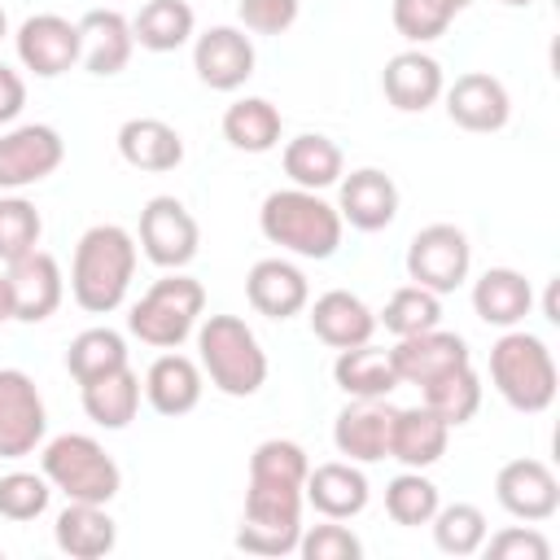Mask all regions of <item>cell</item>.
<instances>
[{"label":"cell","mask_w":560,"mask_h":560,"mask_svg":"<svg viewBox=\"0 0 560 560\" xmlns=\"http://www.w3.org/2000/svg\"><path fill=\"white\" fill-rule=\"evenodd\" d=\"M136 236L118 223H92L70 258V298L88 315H109L127 302L136 280Z\"/></svg>","instance_id":"cell-1"},{"label":"cell","mask_w":560,"mask_h":560,"mask_svg":"<svg viewBox=\"0 0 560 560\" xmlns=\"http://www.w3.org/2000/svg\"><path fill=\"white\" fill-rule=\"evenodd\" d=\"M258 228H262V236H267L271 245H280L284 254H293V258H315V262L332 258L337 245H341V232H346V223H341V214H337L332 201H324V197L311 192V188H293V184L262 197V206H258Z\"/></svg>","instance_id":"cell-2"},{"label":"cell","mask_w":560,"mask_h":560,"mask_svg":"<svg viewBox=\"0 0 560 560\" xmlns=\"http://www.w3.org/2000/svg\"><path fill=\"white\" fill-rule=\"evenodd\" d=\"M201 376L228 398H254L267 385V350L241 315H201L197 324Z\"/></svg>","instance_id":"cell-3"},{"label":"cell","mask_w":560,"mask_h":560,"mask_svg":"<svg viewBox=\"0 0 560 560\" xmlns=\"http://www.w3.org/2000/svg\"><path fill=\"white\" fill-rule=\"evenodd\" d=\"M490 385L512 411H525V416L547 411L560 389V372L547 341L538 332H525L521 324L503 328V337L490 346Z\"/></svg>","instance_id":"cell-4"},{"label":"cell","mask_w":560,"mask_h":560,"mask_svg":"<svg viewBox=\"0 0 560 560\" xmlns=\"http://www.w3.org/2000/svg\"><path fill=\"white\" fill-rule=\"evenodd\" d=\"M206 315V289L201 280L184 276V271H166L162 280H153L140 302H131L127 311V332L153 350H179L197 324Z\"/></svg>","instance_id":"cell-5"},{"label":"cell","mask_w":560,"mask_h":560,"mask_svg":"<svg viewBox=\"0 0 560 560\" xmlns=\"http://www.w3.org/2000/svg\"><path fill=\"white\" fill-rule=\"evenodd\" d=\"M39 472L74 503H105L122 490L118 459L92 433H57L39 451Z\"/></svg>","instance_id":"cell-6"},{"label":"cell","mask_w":560,"mask_h":560,"mask_svg":"<svg viewBox=\"0 0 560 560\" xmlns=\"http://www.w3.org/2000/svg\"><path fill=\"white\" fill-rule=\"evenodd\" d=\"M302 490L245 481V512L236 525V547L245 556H293L302 538Z\"/></svg>","instance_id":"cell-7"},{"label":"cell","mask_w":560,"mask_h":560,"mask_svg":"<svg viewBox=\"0 0 560 560\" xmlns=\"http://www.w3.org/2000/svg\"><path fill=\"white\" fill-rule=\"evenodd\" d=\"M136 245L140 254L162 267V271H184L192 258H197V245H201V228L192 219V210L171 197V192H158L144 201L140 210V232H136Z\"/></svg>","instance_id":"cell-8"},{"label":"cell","mask_w":560,"mask_h":560,"mask_svg":"<svg viewBox=\"0 0 560 560\" xmlns=\"http://www.w3.org/2000/svg\"><path fill=\"white\" fill-rule=\"evenodd\" d=\"M472 267V245L464 236V228L455 223H429L411 236L407 245V276L411 284L429 289V293H455L468 280Z\"/></svg>","instance_id":"cell-9"},{"label":"cell","mask_w":560,"mask_h":560,"mask_svg":"<svg viewBox=\"0 0 560 560\" xmlns=\"http://www.w3.org/2000/svg\"><path fill=\"white\" fill-rule=\"evenodd\" d=\"M66 162V140L48 122H22L0 131V192H22L48 179Z\"/></svg>","instance_id":"cell-10"},{"label":"cell","mask_w":560,"mask_h":560,"mask_svg":"<svg viewBox=\"0 0 560 560\" xmlns=\"http://www.w3.org/2000/svg\"><path fill=\"white\" fill-rule=\"evenodd\" d=\"M48 411L39 385L22 368H0V459H26L44 446Z\"/></svg>","instance_id":"cell-11"},{"label":"cell","mask_w":560,"mask_h":560,"mask_svg":"<svg viewBox=\"0 0 560 560\" xmlns=\"http://www.w3.org/2000/svg\"><path fill=\"white\" fill-rule=\"evenodd\" d=\"M13 48L22 70H31L35 79H57L83 57V31L61 13H31L13 31Z\"/></svg>","instance_id":"cell-12"},{"label":"cell","mask_w":560,"mask_h":560,"mask_svg":"<svg viewBox=\"0 0 560 560\" xmlns=\"http://www.w3.org/2000/svg\"><path fill=\"white\" fill-rule=\"evenodd\" d=\"M494 499L508 516L538 525L560 512V481L542 459H508L494 472Z\"/></svg>","instance_id":"cell-13"},{"label":"cell","mask_w":560,"mask_h":560,"mask_svg":"<svg viewBox=\"0 0 560 560\" xmlns=\"http://www.w3.org/2000/svg\"><path fill=\"white\" fill-rule=\"evenodd\" d=\"M254 39L241 26H210L192 35V70L210 92H236L254 74Z\"/></svg>","instance_id":"cell-14"},{"label":"cell","mask_w":560,"mask_h":560,"mask_svg":"<svg viewBox=\"0 0 560 560\" xmlns=\"http://www.w3.org/2000/svg\"><path fill=\"white\" fill-rule=\"evenodd\" d=\"M442 101H446V118L464 131H503L508 118H512V96L503 88V79H494L490 70H468V74H455V83L442 88Z\"/></svg>","instance_id":"cell-15"},{"label":"cell","mask_w":560,"mask_h":560,"mask_svg":"<svg viewBox=\"0 0 560 560\" xmlns=\"http://www.w3.org/2000/svg\"><path fill=\"white\" fill-rule=\"evenodd\" d=\"M389 363L398 372L402 385H429L433 376L451 372V368H464L472 363V350L459 332H446L442 324L438 328H424V332H411V337H398L394 350H389Z\"/></svg>","instance_id":"cell-16"},{"label":"cell","mask_w":560,"mask_h":560,"mask_svg":"<svg viewBox=\"0 0 560 560\" xmlns=\"http://www.w3.org/2000/svg\"><path fill=\"white\" fill-rule=\"evenodd\" d=\"M4 276H9V293H13V319L44 324L48 315H57V306L66 298V276L48 249H31L26 258L9 262Z\"/></svg>","instance_id":"cell-17"},{"label":"cell","mask_w":560,"mask_h":560,"mask_svg":"<svg viewBox=\"0 0 560 560\" xmlns=\"http://www.w3.org/2000/svg\"><path fill=\"white\" fill-rule=\"evenodd\" d=\"M337 214L354 232H381L398 219V184L381 166H359L337 179Z\"/></svg>","instance_id":"cell-18"},{"label":"cell","mask_w":560,"mask_h":560,"mask_svg":"<svg viewBox=\"0 0 560 560\" xmlns=\"http://www.w3.org/2000/svg\"><path fill=\"white\" fill-rule=\"evenodd\" d=\"M389 416L385 398H350L332 420V446L350 464H381L389 451Z\"/></svg>","instance_id":"cell-19"},{"label":"cell","mask_w":560,"mask_h":560,"mask_svg":"<svg viewBox=\"0 0 560 560\" xmlns=\"http://www.w3.org/2000/svg\"><path fill=\"white\" fill-rule=\"evenodd\" d=\"M446 74L438 66V57L420 52V48H402L385 61L381 70V92L398 114H424L429 105L442 101Z\"/></svg>","instance_id":"cell-20"},{"label":"cell","mask_w":560,"mask_h":560,"mask_svg":"<svg viewBox=\"0 0 560 560\" xmlns=\"http://www.w3.org/2000/svg\"><path fill=\"white\" fill-rule=\"evenodd\" d=\"M245 298L267 319H293L311 302V280L289 258H258L245 276Z\"/></svg>","instance_id":"cell-21"},{"label":"cell","mask_w":560,"mask_h":560,"mask_svg":"<svg viewBox=\"0 0 560 560\" xmlns=\"http://www.w3.org/2000/svg\"><path fill=\"white\" fill-rule=\"evenodd\" d=\"M306 319H311V332L332 350L363 346L376 332V311L350 289H328L315 302H306Z\"/></svg>","instance_id":"cell-22"},{"label":"cell","mask_w":560,"mask_h":560,"mask_svg":"<svg viewBox=\"0 0 560 560\" xmlns=\"http://www.w3.org/2000/svg\"><path fill=\"white\" fill-rule=\"evenodd\" d=\"M446 442H451V424L442 416H433L424 402L394 407L385 459H398L402 468H433L446 455Z\"/></svg>","instance_id":"cell-23"},{"label":"cell","mask_w":560,"mask_h":560,"mask_svg":"<svg viewBox=\"0 0 560 560\" xmlns=\"http://www.w3.org/2000/svg\"><path fill=\"white\" fill-rule=\"evenodd\" d=\"M302 499H306L319 516H328V521H350V516H359V512L368 508L372 486H368V477H363L359 464H350V459H328V464H315V468L306 472Z\"/></svg>","instance_id":"cell-24"},{"label":"cell","mask_w":560,"mask_h":560,"mask_svg":"<svg viewBox=\"0 0 560 560\" xmlns=\"http://www.w3.org/2000/svg\"><path fill=\"white\" fill-rule=\"evenodd\" d=\"M144 398L158 416L175 420V416H188L197 402H201V389H206V376H201V363L179 354V350H162L149 372H144Z\"/></svg>","instance_id":"cell-25"},{"label":"cell","mask_w":560,"mask_h":560,"mask_svg":"<svg viewBox=\"0 0 560 560\" xmlns=\"http://www.w3.org/2000/svg\"><path fill=\"white\" fill-rule=\"evenodd\" d=\"M52 542L70 560H101V556L114 551L118 525L105 512V503H74V499H66V508L52 521Z\"/></svg>","instance_id":"cell-26"},{"label":"cell","mask_w":560,"mask_h":560,"mask_svg":"<svg viewBox=\"0 0 560 560\" xmlns=\"http://www.w3.org/2000/svg\"><path fill=\"white\" fill-rule=\"evenodd\" d=\"M79 31H83V66L88 74L96 79H109L118 70H127L131 52H136V39H131V18H122L118 9H88L79 18Z\"/></svg>","instance_id":"cell-27"},{"label":"cell","mask_w":560,"mask_h":560,"mask_svg":"<svg viewBox=\"0 0 560 560\" xmlns=\"http://www.w3.org/2000/svg\"><path fill=\"white\" fill-rule=\"evenodd\" d=\"M472 311L490 328H516L534 311V284L516 267H486L472 280Z\"/></svg>","instance_id":"cell-28"},{"label":"cell","mask_w":560,"mask_h":560,"mask_svg":"<svg viewBox=\"0 0 560 560\" xmlns=\"http://www.w3.org/2000/svg\"><path fill=\"white\" fill-rule=\"evenodd\" d=\"M118 153L127 166L162 175L184 162V136L166 118H127L118 127Z\"/></svg>","instance_id":"cell-29"},{"label":"cell","mask_w":560,"mask_h":560,"mask_svg":"<svg viewBox=\"0 0 560 560\" xmlns=\"http://www.w3.org/2000/svg\"><path fill=\"white\" fill-rule=\"evenodd\" d=\"M280 166L293 188H311V192H324L346 175V158H341L337 140H328L319 131H302V136L284 140Z\"/></svg>","instance_id":"cell-30"},{"label":"cell","mask_w":560,"mask_h":560,"mask_svg":"<svg viewBox=\"0 0 560 560\" xmlns=\"http://www.w3.org/2000/svg\"><path fill=\"white\" fill-rule=\"evenodd\" d=\"M332 381L346 398H389L402 381L389 363V350L363 341V346H350V350H337L332 359Z\"/></svg>","instance_id":"cell-31"},{"label":"cell","mask_w":560,"mask_h":560,"mask_svg":"<svg viewBox=\"0 0 560 560\" xmlns=\"http://www.w3.org/2000/svg\"><path fill=\"white\" fill-rule=\"evenodd\" d=\"M79 394H83V416H88L92 424L118 433V429H127V424L136 420L144 385H140V372L127 363V368H118V372H109V376H101V381L79 385Z\"/></svg>","instance_id":"cell-32"},{"label":"cell","mask_w":560,"mask_h":560,"mask_svg":"<svg viewBox=\"0 0 560 560\" xmlns=\"http://www.w3.org/2000/svg\"><path fill=\"white\" fill-rule=\"evenodd\" d=\"M284 136V118L267 96H241L223 109V140L241 153H271Z\"/></svg>","instance_id":"cell-33"},{"label":"cell","mask_w":560,"mask_h":560,"mask_svg":"<svg viewBox=\"0 0 560 560\" xmlns=\"http://www.w3.org/2000/svg\"><path fill=\"white\" fill-rule=\"evenodd\" d=\"M197 35V13L188 0H144L131 18V39L149 52H175Z\"/></svg>","instance_id":"cell-34"},{"label":"cell","mask_w":560,"mask_h":560,"mask_svg":"<svg viewBox=\"0 0 560 560\" xmlns=\"http://www.w3.org/2000/svg\"><path fill=\"white\" fill-rule=\"evenodd\" d=\"M420 402L433 416H442L451 429L468 424L481 411V376H477V368L464 363V368H451V372L433 376L429 385H420Z\"/></svg>","instance_id":"cell-35"},{"label":"cell","mask_w":560,"mask_h":560,"mask_svg":"<svg viewBox=\"0 0 560 560\" xmlns=\"http://www.w3.org/2000/svg\"><path fill=\"white\" fill-rule=\"evenodd\" d=\"M127 368V337L114 328H83L79 337H70L66 346V372L74 376V385L101 381L109 372Z\"/></svg>","instance_id":"cell-36"},{"label":"cell","mask_w":560,"mask_h":560,"mask_svg":"<svg viewBox=\"0 0 560 560\" xmlns=\"http://www.w3.org/2000/svg\"><path fill=\"white\" fill-rule=\"evenodd\" d=\"M438 508H442V494H438V486L424 477V468H402V472L385 486V512H389L394 525H407V529L429 525Z\"/></svg>","instance_id":"cell-37"},{"label":"cell","mask_w":560,"mask_h":560,"mask_svg":"<svg viewBox=\"0 0 560 560\" xmlns=\"http://www.w3.org/2000/svg\"><path fill=\"white\" fill-rule=\"evenodd\" d=\"M472 0H394L389 18H394V31L420 48V44H433L446 35V26L455 22V13H464Z\"/></svg>","instance_id":"cell-38"},{"label":"cell","mask_w":560,"mask_h":560,"mask_svg":"<svg viewBox=\"0 0 560 560\" xmlns=\"http://www.w3.org/2000/svg\"><path fill=\"white\" fill-rule=\"evenodd\" d=\"M376 324L398 341V337H411V332H424V328H438L442 324V298L420 289V284H402L389 293L385 311L376 315Z\"/></svg>","instance_id":"cell-39"},{"label":"cell","mask_w":560,"mask_h":560,"mask_svg":"<svg viewBox=\"0 0 560 560\" xmlns=\"http://www.w3.org/2000/svg\"><path fill=\"white\" fill-rule=\"evenodd\" d=\"M306 472H311V459H306V451L293 438H267L249 455V481L254 486H289V490H302Z\"/></svg>","instance_id":"cell-40"},{"label":"cell","mask_w":560,"mask_h":560,"mask_svg":"<svg viewBox=\"0 0 560 560\" xmlns=\"http://www.w3.org/2000/svg\"><path fill=\"white\" fill-rule=\"evenodd\" d=\"M429 525H433L438 551H446V556H477L481 542H486V534H490L486 512L477 503H446V508L433 512Z\"/></svg>","instance_id":"cell-41"},{"label":"cell","mask_w":560,"mask_h":560,"mask_svg":"<svg viewBox=\"0 0 560 560\" xmlns=\"http://www.w3.org/2000/svg\"><path fill=\"white\" fill-rule=\"evenodd\" d=\"M39 236H44V219H39L35 201H26L22 192L0 197V267L39 249Z\"/></svg>","instance_id":"cell-42"},{"label":"cell","mask_w":560,"mask_h":560,"mask_svg":"<svg viewBox=\"0 0 560 560\" xmlns=\"http://www.w3.org/2000/svg\"><path fill=\"white\" fill-rule=\"evenodd\" d=\"M48 499H52V481L44 472L13 468V472L0 477V516L13 521V525H26V521L44 516Z\"/></svg>","instance_id":"cell-43"},{"label":"cell","mask_w":560,"mask_h":560,"mask_svg":"<svg viewBox=\"0 0 560 560\" xmlns=\"http://www.w3.org/2000/svg\"><path fill=\"white\" fill-rule=\"evenodd\" d=\"M298 556L302 560H359L363 556V542H359V534L350 525L324 516V525H302Z\"/></svg>","instance_id":"cell-44"},{"label":"cell","mask_w":560,"mask_h":560,"mask_svg":"<svg viewBox=\"0 0 560 560\" xmlns=\"http://www.w3.org/2000/svg\"><path fill=\"white\" fill-rule=\"evenodd\" d=\"M481 551L490 560H551V542L538 534V525H508L499 534H486Z\"/></svg>","instance_id":"cell-45"},{"label":"cell","mask_w":560,"mask_h":560,"mask_svg":"<svg viewBox=\"0 0 560 560\" xmlns=\"http://www.w3.org/2000/svg\"><path fill=\"white\" fill-rule=\"evenodd\" d=\"M302 13V0H241L236 18L249 35H284Z\"/></svg>","instance_id":"cell-46"},{"label":"cell","mask_w":560,"mask_h":560,"mask_svg":"<svg viewBox=\"0 0 560 560\" xmlns=\"http://www.w3.org/2000/svg\"><path fill=\"white\" fill-rule=\"evenodd\" d=\"M22 105H26V79L0 61V127L13 122L22 114Z\"/></svg>","instance_id":"cell-47"},{"label":"cell","mask_w":560,"mask_h":560,"mask_svg":"<svg viewBox=\"0 0 560 560\" xmlns=\"http://www.w3.org/2000/svg\"><path fill=\"white\" fill-rule=\"evenodd\" d=\"M556 289H560V280H547V293H542V315H547L551 324H560V302H556Z\"/></svg>","instance_id":"cell-48"},{"label":"cell","mask_w":560,"mask_h":560,"mask_svg":"<svg viewBox=\"0 0 560 560\" xmlns=\"http://www.w3.org/2000/svg\"><path fill=\"white\" fill-rule=\"evenodd\" d=\"M13 319V293H9V276L0 271V324Z\"/></svg>","instance_id":"cell-49"},{"label":"cell","mask_w":560,"mask_h":560,"mask_svg":"<svg viewBox=\"0 0 560 560\" xmlns=\"http://www.w3.org/2000/svg\"><path fill=\"white\" fill-rule=\"evenodd\" d=\"M4 35H9V13L0 9V44H4Z\"/></svg>","instance_id":"cell-50"},{"label":"cell","mask_w":560,"mask_h":560,"mask_svg":"<svg viewBox=\"0 0 560 560\" xmlns=\"http://www.w3.org/2000/svg\"><path fill=\"white\" fill-rule=\"evenodd\" d=\"M499 4H512V9H529L534 0H499Z\"/></svg>","instance_id":"cell-51"},{"label":"cell","mask_w":560,"mask_h":560,"mask_svg":"<svg viewBox=\"0 0 560 560\" xmlns=\"http://www.w3.org/2000/svg\"><path fill=\"white\" fill-rule=\"evenodd\" d=\"M0 560H4V547H0Z\"/></svg>","instance_id":"cell-52"}]
</instances>
